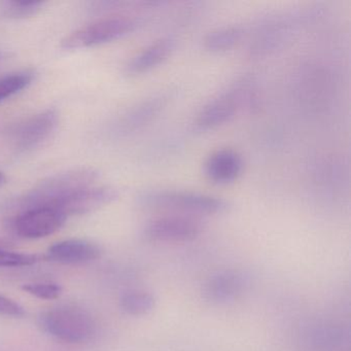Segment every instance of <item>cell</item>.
<instances>
[{
	"label": "cell",
	"instance_id": "cell-13",
	"mask_svg": "<svg viewBox=\"0 0 351 351\" xmlns=\"http://www.w3.org/2000/svg\"><path fill=\"white\" fill-rule=\"evenodd\" d=\"M176 40L171 38H163L143 49L127 64L126 73L136 75L147 73L163 63L173 52Z\"/></svg>",
	"mask_w": 351,
	"mask_h": 351
},
{
	"label": "cell",
	"instance_id": "cell-12",
	"mask_svg": "<svg viewBox=\"0 0 351 351\" xmlns=\"http://www.w3.org/2000/svg\"><path fill=\"white\" fill-rule=\"evenodd\" d=\"M97 244L82 239H69L57 242L49 247L46 258L65 265L85 264L97 260L101 256Z\"/></svg>",
	"mask_w": 351,
	"mask_h": 351
},
{
	"label": "cell",
	"instance_id": "cell-18",
	"mask_svg": "<svg viewBox=\"0 0 351 351\" xmlns=\"http://www.w3.org/2000/svg\"><path fill=\"white\" fill-rule=\"evenodd\" d=\"M162 101H163L162 98H155V99L149 100V101L143 104V106L133 110L124 119V122L122 123L123 128L126 129V130L136 128V126L147 122L149 119H151L155 114L157 110H160L162 106Z\"/></svg>",
	"mask_w": 351,
	"mask_h": 351
},
{
	"label": "cell",
	"instance_id": "cell-8",
	"mask_svg": "<svg viewBox=\"0 0 351 351\" xmlns=\"http://www.w3.org/2000/svg\"><path fill=\"white\" fill-rule=\"evenodd\" d=\"M118 192L110 186H88L58 199L50 205L65 217L85 215L116 200Z\"/></svg>",
	"mask_w": 351,
	"mask_h": 351
},
{
	"label": "cell",
	"instance_id": "cell-7",
	"mask_svg": "<svg viewBox=\"0 0 351 351\" xmlns=\"http://www.w3.org/2000/svg\"><path fill=\"white\" fill-rule=\"evenodd\" d=\"M202 233V225L192 217L169 215L153 219L145 226V239L157 243H184L196 239Z\"/></svg>",
	"mask_w": 351,
	"mask_h": 351
},
{
	"label": "cell",
	"instance_id": "cell-6",
	"mask_svg": "<svg viewBox=\"0 0 351 351\" xmlns=\"http://www.w3.org/2000/svg\"><path fill=\"white\" fill-rule=\"evenodd\" d=\"M67 217L52 207L26 209L12 219V231L25 239H40L56 233L64 226Z\"/></svg>",
	"mask_w": 351,
	"mask_h": 351
},
{
	"label": "cell",
	"instance_id": "cell-2",
	"mask_svg": "<svg viewBox=\"0 0 351 351\" xmlns=\"http://www.w3.org/2000/svg\"><path fill=\"white\" fill-rule=\"evenodd\" d=\"M141 204L157 210L204 215H219L229 208V203L219 197L180 190L149 191L141 195Z\"/></svg>",
	"mask_w": 351,
	"mask_h": 351
},
{
	"label": "cell",
	"instance_id": "cell-9",
	"mask_svg": "<svg viewBox=\"0 0 351 351\" xmlns=\"http://www.w3.org/2000/svg\"><path fill=\"white\" fill-rule=\"evenodd\" d=\"M247 281L239 271L226 270L213 275L203 285V299L213 305H226L245 291Z\"/></svg>",
	"mask_w": 351,
	"mask_h": 351
},
{
	"label": "cell",
	"instance_id": "cell-16",
	"mask_svg": "<svg viewBox=\"0 0 351 351\" xmlns=\"http://www.w3.org/2000/svg\"><path fill=\"white\" fill-rule=\"evenodd\" d=\"M44 5L43 1L8 0L0 3V15L10 19H24L36 15Z\"/></svg>",
	"mask_w": 351,
	"mask_h": 351
},
{
	"label": "cell",
	"instance_id": "cell-11",
	"mask_svg": "<svg viewBox=\"0 0 351 351\" xmlns=\"http://www.w3.org/2000/svg\"><path fill=\"white\" fill-rule=\"evenodd\" d=\"M243 170V160L231 149H219L211 154L204 164L207 180L213 184H228L235 182Z\"/></svg>",
	"mask_w": 351,
	"mask_h": 351
},
{
	"label": "cell",
	"instance_id": "cell-22",
	"mask_svg": "<svg viewBox=\"0 0 351 351\" xmlns=\"http://www.w3.org/2000/svg\"><path fill=\"white\" fill-rule=\"evenodd\" d=\"M0 315L21 317V316L25 315V310L14 300L0 295Z\"/></svg>",
	"mask_w": 351,
	"mask_h": 351
},
{
	"label": "cell",
	"instance_id": "cell-4",
	"mask_svg": "<svg viewBox=\"0 0 351 351\" xmlns=\"http://www.w3.org/2000/svg\"><path fill=\"white\" fill-rule=\"evenodd\" d=\"M138 25L139 20L127 16L106 18L66 36L61 42V48L67 51L79 50L114 42L134 32Z\"/></svg>",
	"mask_w": 351,
	"mask_h": 351
},
{
	"label": "cell",
	"instance_id": "cell-24",
	"mask_svg": "<svg viewBox=\"0 0 351 351\" xmlns=\"http://www.w3.org/2000/svg\"><path fill=\"white\" fill-rule=\"evenodd\" d=\"M5 182H7V178H5V176L3 172L0 171V186L5 184Z\"/></svg>",
	"mask_w": 351,
	"mask_h": 351
},
{
	"label": "cell",
	"instance_id": "cell-5",
	"mask_svg": "<svg viewBox=\"0 0 351 351\" xmlns=\"http://www.w3.org/2000/svg\"><path fill=\"white\" fill-rule=\"evenodd\" d=\"M59 114L55 110L34 114L12 127L9 137L18 152H28L48 141L58 127Z\"/></svg>",
	"mask_w": 351,
	"mask_h": 351
},
{
	"label": "cell",
	"instance_id": "cell-23",
	"mask_svg": "<svg viewBox=\"0 0 351 351\" xmlns=\"http://www.w3.org/2000/svg\"><path fill=\"white\" fill-rule=\"evenodd\" d=\"M8 58H9V54L3 52V51H0V64H3Z\"/></svg>",
	"mask_w": 351,
	"mask_h": 351
},
{
	"label": "cell",
	"instance_id": "cell-19",
	"mask_svg": "<svg viewBox=\"0 0 351 351\" xmlns=\"http://www.w3.org/2000/svg\"><path fill=\"white\" fill-rule=\"evenodd\" d=\"M23 289L42 300H56L62 293V287L54 282L27 283L23 285Z\"/></svg>",
	"mask_w": 351,
	"mask_h": 351
},
{
	"label": "cell",
	"instance_id": "cell-14",
	"mask_svg": "<svg viewBox=\"0 0 351 351\" xmlns=\"http://www.w3.org/2000/svg\"><path fill=\"white\" fill-rule=\"evenodd\" d=\"M155 295L149 291L143 289H132L123 293L120 299V308L127 315L139 316L147 315L156 307Z\"/></svg>",
	"mask_w": 351,
	"mask_h": 351
},
{
	"label": "cell",
	"instance_id": "cell-21",
	"mask_svg": "<svg viewBox=\"0 0 351 351\" xmlns=\"http://www.w3.org/2000/svg\"><path fill=\"white\" fill-rule=\"evenodd\" d=\"M312 340H313L314 346L317 348H328L337 345V341L339 340V332L334 328H322L314 330L312 332Z\"/></svg>",
	"mask_w": 351,
	"mask_h": 351
},
{
	"label": "cell",
	"instance_id": "cell-20",
	"mask_svg": "<svg viewBox=\"0 0 351 351\" xmlns=\"http://www.w3.org/2000/svg\"><path fill=\"white\" fill-rule=\"evenodd\" d=\"M38 256L29 254L14 252L0 247V267L30 266L38 262Z\"/></svg>",
	"mask_w": 351,
	"mask_h": 351
},
{
	"label": "cell",
	"instance_id": "cell-1",
	"mask_svg": "<svg viewBox=\"0 0 351 351\" xmlns=\"http://www.w3.org/2000/svg\"><path fill=\"white\" fill-rule=\"evenodd\" d=\"M40 326L54 338L73 344L88 342L97 330L93 316L75 305L57 306L43 312Z\"/></svg>",
	"mask_w": 351,
	"mask_h": 351
},
{
	"label": "cell",
	"instance_id": "cell-17",
	"mask_svg": "<svg viewBox=\"0 0 351 351\" xmlns=\"http://www.w3.org/2000/svg\"><path fill=\"white\" fill-rule=\"evenodd\" d=\"M34 79L32 71H20L0 77V102L26 89Z\"/></svg>",
	"mask_w": 351,
	"mask_h": 351
},
{
	"label": "cell",
	"instance_id": "cell-15",
	"mask_svg": "<svg viewBox=\"0 0 351 351\" xmlns=\"http://www.w3.org/2000/svg\"><path fill=\"white\" fill-rule=\"evenodd\" d=\"M241 36V28L236 26L217 28L205 36L203 46L210 52H221L235 46Z\"/></svg>",
	"mask_w": 351,
	"mask_h": 351
},
{
	"label": "cell",
	"instance_id": "cell-10",
	"mask_svg": "<svg viewBox=\"0 0 351 351\" xmlns=\"http://www.w3.org/2000/svg\"><path fill=\"white\" fill-rule=\"evenodd\" d=\"M241 86L231 88L206 104L197 116V128L208 130L229 122L241 104Z\"/></svg>",
	"mask_w": 351,
	"mask_h": 351
},
{
	"label": "cell",
	"instance_id": "cell-3",
	"mask_svg": "<svg viewBox=\"0 0 351 351\" xmlns=\"http://www.w3.org/2000/svg\"><path fill=\"white\" fill-rule=\"evenodd\" d=\"M97 178V172L92 169H77L51 176L22 196L15 203V207L23 211L36 207L50 206L66 195L93 186Z\"/></svg>",
	"mask_w": 351,
	"mask_h": 351
}]
</instances>
